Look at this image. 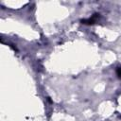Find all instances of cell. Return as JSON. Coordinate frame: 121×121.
Here are the masks:
<instances>
[{
    "mask_svg": "<svg viewBox=\"0 0 121 121\" xmlns=\"http://www.w3.org/2000/svg\"><path fill=\"white\" fill-rule=\"evenodd\" d=\"M99 17H100V14L95 13V14H93L91 17H89V18H87V19H83V20H81L80 22H81L82 24H84V25H94V24H95V23L97 22V20L99 19Z\"/></svg>",
    "mask_w": 121,
    "mask_h": 121,
    "instance_id": "cell-1",
    "label": "cell"
},
{
    "mask_svg": "<svg viewBox=\"0 0 121 121\" xmlns=\"http://www.w3.org/2000/svg\"><path fill=\"white\" fill-rule=\"evenodd\" d=\"M116 75L118 76L119 78H121V66H118L116 68Z\"/></svg>",
    "mask_w": 121,
    "mask_h": 121,
    "instance_id": "cell-2",
    "label": "cell"
}]
</instances>
